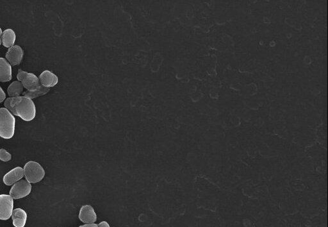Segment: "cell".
<instances>
[{"mask_svg":"<svg viewBox=\"0 0 328 227\" xmlns=\"http://www.w3.org/2000/svg\"><path fill=\"white\" fill-rule=\"evenodd\" d=\"M4 105L12 114L20 117L24 121L33 120L36 115L34 103L32 100L25 96L8 98Z\"/></svg>","mask_w":328,"mask_h":227,"instance_id":"cell-1","label":"cell"},{"mask_svg":"<svg viewBox=\"0 0 328 227\" xmlns=\"http://www.w3.org/2000/svg\"><path fill=\"white\" fill-rule=\"evenodd\" d=\"M24 175V170L21 167H17L4 176L3 183L7 186H12L20 181Z\"/></svg>","mask_w":328,"mask_h":227,"instance_id":"cell-9","label":"cell"},{"mask_svg":"<svg viewBox=\"0 0 328 227\" xmlns=\"http://www.w3.org/2000/svg\"><path fill=\"white\" fill-rule=\"evenodd\" d=\"M17 79L22 83L23 87L26 88L29 91H35L42 85L36 75L33 73H27L22 69H19Z\"/></svg>","mask_w":328,"mask_h":227,"instance_id":"cell-4","label":"cell"},{"mask_svg":"<svg viewBox=\"0 0 328 227\" xmlns=\"http://www.w3.org/2000/svg\"><path fill=\"white\" fill-rule=\"evenodd\" d=\"M31 191L30 183L26 180H22L15 183L12 187L10 191V196L15 199H23L30 195Z\"/></svg>","mask_w":328,"mask_h":227,"instance_id":"cell-5","label":"cell"},{"mask_svg":"<svg viewBox=\"0 0 328 227\" xmlns=\"http://www.w3.org/2000/svg\"><path fill=\"white\" fill-rule=\"evenodd\" d=\"M24 52L20 46L15 45L8 49L6 58L12 66H17L22 62Z\"/></svg>","mask_w":328,"mask_h":227,"instance_id":"cell-7","label":"cell"},{"mask_svg":"<svg viewBox=\"0 0 328 227\" xmlns=\"http://www.w3.org/2000/svg\"><path fill=\"white\" fill-rule=\"evenodd\" d=\"M1 35H2V30H1V28H0V45H1V44L2 43L1 39Z\"/></svg>","mask_w":328,"mask_h":227,"instance_id":"cell-20","label":"cell"},{"mask_svg":"<svg viewBox=\"0 0 328 227\" xmlns=\"http://www.w3.org/2000/svg\"><path fill=\"white\" fill-rule=\"evenodd\" d=\"M24 173L26 180L29 183L41 182L45 176V171L39 163L35 161H29L25 165Z\"/></svg>","mask_w":328,"mask_h":227,"instance_id":"cell-3","label":"cell"},{"mask_svg":"<svg viewBox=\"0 0 328 227\" xmlns=\"http://www.w3.org/2000/svg\"><path fill=\"white\" fill-rule=\"evenodd\" d=\"M12 159V155L5 149H0V160L3 162H8Z\"/></svg>","mask_w":328,"mask_h":227,"instance_id":"cell-16","label":"cell"},{"mask_svg":"<svg viewBox=\"0 0 328 227\" xmlns=\"http://www.w3.org/2000/svg\"><path fill=\"white\" fill-rule=\"evenodd\" d=\"M16 119L6 108H0V137L9 140L14 135Z\"/></svg>","mask_w":328,"mask_h":227,"instance_id":"cell-2","label":"cell"},{"mask_svg":"<svg viewBox=\"0 0 328 227\" xmlns=\"http://www.w3.org/2000/svg\"><path fill=\"white\" fill-rule=\"evenodd\" d=\"M12 79V68L4 58H0V82L5 83Z\"/></svg>","mask_w":328,"mask_h":227,"instance_id":"cell-11","label":"cell"},{"mask_svg":"<svg viewBox=\"0 0 328 227\" xmlns=\"http://www.w3.org/2000/svg\"><path fill=\"white\" fill-rule=\"evenodd\" d=\"M13 225L16 227H24L26 224L27 220V212L22 209H16L13 210L12 214Z\"/></svg>","mask_w":328,"mask_h":227,"instance_id":"cell-12","label":"cell"},{"mask_svg":"<svg viewBox=\"0 0 328 227\" xmlns=\"http://www.w3.org/2000/svg\"><path fill=\"white\" fill-rule=\"evenodd\" d=\"M79 227H98V225L92 224H86L84 226H81Z\"/></svg>","mask_w":328,"mask_h":227,"instance_id":"cell-19","label":"cell"},{"mask_svg":"<svg viewBox=\"0 0 328 227\" xmlns=\"http://www.w3.org/2000/svg\"><path fill=\"white\" fill-rule=\"evenodd\" d=\"M13 199L10 195H0V220H7L13 211Z\"/></svg>","mask_w":328,"mask_h":227,"instance_id":"cell-6","label":"cell"},{"mask_svg":"<svg viewBox=\"0 0 328 227\" xmlns=\"http://www.w3.org/2000/svg\"><path fill=\"white\" fill-rule=\"evenodd\" d=\"M40 84L45 87H52L58 84V79L56 75L50 71H45L40 75Z\"/></svg>","mask_w":328,"mask_h":227,"instance_id":"cell-10","label":"cell"},{"mask_svg":"<svg viewBox=\"0 0 328 227\" xmlns=\"http://www.w3.org/2000/svg\"><path fill=\"white\" fill-rule=\"evenodd\" d=\"M98 227H110L108 223L106 222H101L98 225Z\"/></svg>","mask_w":328,"mask_h":227,"instance_id":"cell-18","label":"cell"},{"mask_svg":"<svg viewBox=\"0 0 328 227\" xmlns=\"http://www.w3.org/2000/svg\"><path fill=\"white\" fill-rule=\"evenodd\" d=\"M23 91V84L19 81H15L12 83L10 84L7 89L8 96L10 98L20 96V94H22Z\"/></svg>","mask_w":328,"mask_h":227,"instance_id":"cell-14","label":"cell"},{"mask_svg":"<svg viewBox=\"0 0 328 227\" xmlns=\"http://www.w3.org/2000/svg\"><path fill=\"white\" fill-rule=\"evenodd\" d=\"M50 88L44 87V86L41 85V87L33 91H25L23 92V96L25 97L30 99H34L35 98L39 97V96L45 95V94H47L48 92L50 91Z\"/></svg>","mask_w":328,"mask_h":227,"instance_id":"cell-15","label":"cell"},{"mask_svg":"<svg viewBox=\"0 0 328 227\" xmlns=\"http://www.w3.org/2000/svg\"><path fill=\"white\" fill-rule=\"evenodd\" d=\"M16 33L12 29H7L2 32V43L6 48H11L16 41Z\"/></svg>","mask_w":328,"mask_h":227,"instance_id":"cell-13","label":"cell"},{"mask_svg":"<svg viewBox=\"0 0 328 227\" xmlns=\"http://www.w3.org/2000/svg\"><path fill=\"white\" fill-rule=\"evenodd\" d=\"M79 219L84 224H94L97 220V216L94 208L89 205L82 206L80 211Z\"/></svg>","mask_w":328,"mask_h":227,"instance_id":"cell-8","label":"cell"},{"mask_svg":"<svg viewBox=\"0 0 328 227\" xmlns=\"http://www.w3.org/2000/svg\"><path fill=\"white\" fill-rule=\"evenodd\" d=\"M5 93L3 91V89H1V87H0V104H1V102H3V101L5 100Z\"/></svg>","mask_w":328,"mask_h":227,"instance_id":"cell-17","label":"cell"}]
</instances>
